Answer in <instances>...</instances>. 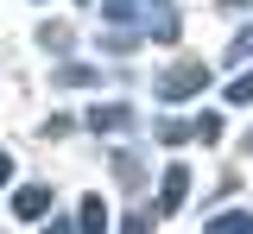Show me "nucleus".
<instances>
[{"mask_svg": "<svg viewBox=\"0 0 253 234\" xmlns=\"http://www.w3.org/2000/svg\"><path fill=\"white\" fill-rule=\"evenodd\" d=\"M209 89V70L203 64H177L165 82H158V101H184V95H203Z\"/></svg>", "mask_w": 253, "mask_h": 234, "instance_id": "nucleus-1", "label": "nucleus"}, {"mask_svg": "<svg viewBox=\"0 0 253 234\" xmlns=\"http://www.w3.org/2000/svg\"><path fill=\"white\" fill-rule=\"evenodd\" d=\"M190 196V165H171L165 171V184H158V215H177Z\"/></svg>", "mask_w": 253, "mask_h": 234, "instance_id": "nucleus-2", "label": "nucleus"}, {"mask_svg": "<svg viewBox=\"0 0 253 234\" xmlns=\"http://www.w3.org/2000/svg\"><path fill=\"white\" fill-rule=\"evenodd\" d=\"M44 209H51V190H44V184H19L13 215H19V222H44Z\"/></svg>", "mask_w": 253, "mask_h": 234, "instance_id": "nucleus-3", "label": "nucleus"}, {"mask_svg": "<svg viewBox=\"0 0 253 234\" xmlns=\"http://www.w3.org/2000/svg\"><path fill=\"white\" fill-rule=\"evenodd\" d=\"M89 127H95V133H121V127H133V108H126V101H108V108H101V101H95V108H89Z\"/></svg>", "mask_w": 253, "mask_h": 234, "instance_id": "nucleus-4", "label": "nucleus"}, {"mask_svg": "<svg viewBox=\"0 0 253 234\" xmlns=\"http://www.w3.org/2000/svg\"><path fill=\"white\" fill-rule=\"evenodd\" d=\"M76 234H108V202L83 196V215H76Z\"/></svg>", "mask_w": 253, "mask_h": 234, "instance_id": "nucleus-5", "label": "nucleus"}, {"mask_svg": "<svg viewBox=\"0 0 253 234\" xmlns=\"http://www.w3.org/2000/svg\"><path fill=\"white\" fill-rule=\"evenodd\" d=\"M209 234H253V209H228V215H215Z\"/></svg>", "mask_w": 253, "mask_h": 234, "instance_id": "nucleus-6", "label": "nucleus"}, {"mask_svg": "<svg viewBox=\"0 0 253 234\" xmlns=\"http://www.w3.org/2000/svg\"><path fill=\"white\" fill-rule=\"evenodd\" d=\"M228 101H234V108H253V70H247V76H234V82H228Z\"/></svg>", "mask_w": 253, "mask_h": 234, "instance_id": "nucleus-7", "label": "nucleus"}, {"mask_svg": "<svg viewBox=\"0 0 253 234\" xmlns=\"http://www.w3.org/2000/svg\"><path fill=\"white\" fill-rule=\"evenodd\" d=\"M228 57H234V64H247V57H253V32L234 38V44H228Z\"/></svg>", "mask_w": 253, "mask_h": 234, "instance_id": "nucleus-8", "label": "nucleus"}, {"mask_svg": "<svg viewBox=\"0 0 253 234\" xmlns=\"http://www.w3.org/2000/svg\"><path fill=\"white\" fill-rule=\"evenodd\" d=\"M190 133H196V139H221V120H215V114H203V120H196Z\"/></svg>", "mask_w": 253, "mask_h": 234, "instance_id": "nucleus-9", "label": "nucleus"}, {"mask_svg": "<svg viewBox=\"0 0 253 234\" xmlns=\"http://www.w3.org/2000/svg\"><path fill=\"white\" fill-rule=\"evenodd\" d=\"M121 234H152V215H133V222H126Z\"/></svg>", "mask_w": 253, "mask_h": 234, "instance_id": "nucleus-10", "label": "nucleus"}, {"mask_svg": "<svg viewBox=\"0 0 253 234\" xmlns=\"http://www.w3.org/2000/svg\"><path fill=\"white\" fill-rule=\"evenodd\" d=\"M6 184H13V158L0 152V190H6Z\"/></svg>", "mask_w": 253, "mask_h": 234, "instance_id": "nucleus-11", "label": "nucleus"}, {"mask_svg": "<svg viewBox=\"0 0 253 234\" xmlns=\"http://www.w3.org/2000/svg\"><path fill=\"white\" fill-rule=\"evenodd\" d=\"M44 234H76V222H51V228H44Z\"/></svg>", "mask_w": 253, "mask_h": 234, "instance_id": "nucleus-12", "label": "nucleus"}, {"mask_svg": "<svg viewBox=\"0 0 253 234\" xmlns=\"http://www.w3.org/2000/svg\"><path fill=\"white\" fill-rule=\"evenodd\" d=\"M221 6H228V13H241V6H253V0H221Z\"/></svg>", "mask_w": 253, "mask_h": 234, "instance_id": "nucleus-13", "label": "nucleus"}]
</instances>
